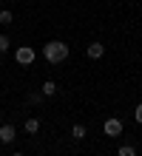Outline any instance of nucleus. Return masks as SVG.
Wrapping results in <instances>:
<instances>
[{
    "label": "nucleus",
    "mask_w": 142,
    "mask_h": 156,
    "mask_svg": "<svg viewBox=\"0 0 142 156\" xmlns=\"http://www.w3.org/2000/svg\"><path fill=\"white\" fill-rule=\"evenodd\" d=\"M43 57H46V62H51V66H60V62L68 60V45L63 40H51V43L43 45Z\"/></svg>",
    "instance_id": "obj_1"
},
{
    "label": "nucleus",
    "mask_w": 142,
    "mask_h": 156,
    "mask_svg": "<svg viewBox=\"0 0 142 156\" xmlns=\"http://www.w3.org/2000/svg\"><path fill=\"white\" fill-rule=\"evenodd\" d=\"M34 57H37V51L31 48V45H20V48L14 51V60L20 62V66H31V62H34Z\"/></svg>",
    "instance_id": "obj_2"
},
{
    "label": "nucleus",
    "mask_w": 142,
    "mask_h": 156,
    "mask_svg": "<svg viewBox=\"0 0 142 156\" xmlns=\"http://www.w3.org/2000/svg\"><path fill=\"white\" fill-rule=\"evenodd\" d=\"M102 131H105V136H119V133H122V119H117V116L105 119V125H102Z\"/></svg>",
    "instance_id": "obj_3"
},
{
    "label": "nucleus",
    "mask_w": 142,
    "mask_h": 156,
    "mask_svg": "<svg viewBox=\"0 0 142 156\" xmlns=\"http://www.w3.org/2000/svg\"><path fill=\"white\" fill-rule=\"evenodd\" d=\"M14 139H17L14 125H0V142H3V145H12Z\"/></svg>",
    "instance_id": "obj_4"
},
{
    "label": "nucleus",
    "mask_w": 142,
    "mask_h": 156,
    "mask_svg": "<svg viewBox=\"0 0 142 156\" xmlns=\"http://www.w3.org/2000/svg\"><path fill=\"white\" fill-rule=\"evenodd\" d=\"M85 54H88L91 60H100L102 54H105V45H102V43H91V45H88V51H85Z\"/></svg>",
    "instance_id": "obj_5"
},
{
    "label": "nucleus",
    "mask_w": 142,
    "mask_h": 156,
    "mask_svg": "<svg viewBox=\"0 0 142 156\" xmlns=\"http://www.w3.org/2000/svg\"><path fill=\"white\" fill-rule=\"evenodd\" d=\"M23 131L26 133H37V131H40V119H37V116L26 119V122H23Z\"/></svg>",
    "instance_id": "obj_6"
},
{
    "label": "nucleus",
    "mask_w": 142,
    "mask_h": 156,
    "mask_svg": "<svg viewBox=\"0 0 142 156\" xmlns=\"http://www.w3.org/2000/svg\"><path fill=\"white\" fill-rule=\"evenodd\" d=\"M71 136L80 142V139H85V136H88V128H85V125H74V128H71Z\"/></svg>",
    "instance_id": "obj_7"
},
{
    "label": "nucleus",
    "mask_w": 142,
    "mask_h": 156,
    "mask_svg": "<svg viewBox=\"0 0 142 156\" xmlns=\"http://www.w3.org/2000/svg\"><path fill=\"white\" fill-rule=\"evenodd\" d=\"M57 94V82L54 80H46L43 82V97H54Z\"/></svg>",
    "instance_id": "obj_8"
},
{
    "label": "nucleus",
    "mask_w": 142,
    "mask_h": 156,
    "mask_svg": "<svg viewBox=\"0 0 142 156\" xmlns=\"http://www.w3.org/2000/svg\"><path fill=\"white\" fill-rule=\"evenodd\" d=\"M117 156H137V148L134 145H122V148L117 151Z\"/></svg>",
    "instance_id": "obj_9"
},
{
    "label": "nucleus",
    "mask_w": 142,
    "mask_h": 156,
    "mask_svg": "<svg viewBox=\"0 0 142 156\" xmlns=\"http://www.w3.org/2000/svg\"><path fill=\"white\" fill-rule=\"evenodd\" d=\"M0 23H12V12H9V9L0 12Z\"/></svg>",
    "instance_id": "obj_10"
},
{
    "label": "nucleus",
    "mask_w": 142,
    "mask_h": 156,
    "mask_svg": "<svg viewBox=\"0 0 142 156\" xmlns=\"http://www.w3.org/2000/svg\"><path fill=\"white\" fill-rule=\"evenodd\" d=\"M3 51H9V37H6V34H0V54H3Z\"/></svg>",
    "instance_id": "obj_11"
},
{
    "label": "nucleus",
    "mask_w": 142,
    "mask_h": 156,
    "mask_svg": "<svg viewBox=\"0 0 142 156\" xmlns=\"http://www.w3.org/2000/svg\"><path fill=\"white\" fill-rule=\"evenodd\" d=\"M134 119H137V122H139V125H142V102H139V105H137V111H134Z\"/></svg>",
    "instance_id": "obj_12"
},
{
    "label": "nucleus",
    "mask_w": 142,
    "mask_h": 156,
    "mask_svg": "<svg viewBox=\"0 0 142 156\" xmlns=\"http://www.w3.org/2000/svg\"><path fill=\"white\" fill-rule=\"evenodd\" d=\"M12 156H23V153H12Z\"/></svg>",
    "instance_id": "obj_13"
}]
</instances>
